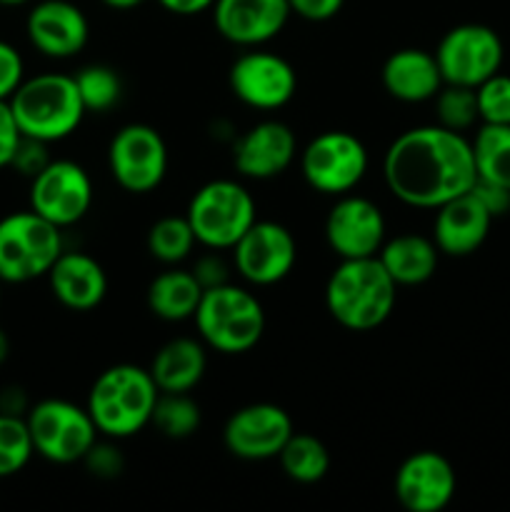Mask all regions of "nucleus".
Returning <instances> with one entry per match:
<instances>
[{
    "mask_svg": "<svg viewBox=\"0 0 510 512\" xmlns=\"http://www.w3.org/2000/svg\"><path fill=\"white\" fill-rule=\"evenodd\" d=\"M25 423H28L35 455L55 465L83 463L100 435L88 408L60 398L35 403L25 413Z\"/></svg>",
    "mask_w": 510,
    "mask_h": 512,
    "instance_id": "obj_8",
    "label": "nucleus"
},
{
    "mask_svg": "<svg viewBox=\"0 0 510 512\" xmlns=\"http://www.w3.org/2000/svg\"><path fill=\"white\" fill-rule=\"evenodd\" d=\"M493 215L475 198V193L458 195L440 208H435L433 243L440 255L448 258H468L485 243L493 225Z\"/></svg>",
    "mask_w": 510,
    "mask_h": 512,
    "instance_id": "obj_21",
    "label": "nucleus"
},
{
    "mask_svg": "<svg viewBox=\"0 0 510 512\" xmlns=\"http://www.w3.org/2000/svg\"><path fill=\"white\" fill-rule=\"evenodd\" d=\"M108 168L128 193H153L168 175V145L153 125L128 123L110 140Z\"/></svg>",
    "mask_w": 510,
    "mask_h": 512,
    "instance_id": "obj_11",
    "label": "nucleus"
},
{
    "mask_svg": "<svg viewBox=\"0 0 510 512\" xmlns=\"http://www.w3.org/2000/svg\"><path fill=\"white\" fill-rule=\"evenodd\" d=\"M48 163H50L48 143H40V140L25 138L23 135V140H20L18 145V153H15L10 168L18 170V173L25 175V178H35V175H38Z\"/></svg>",
    "mask_w": 510,
    "mask_h": 512,
    "instance_id": "obj_37",
    "label": "nucleus"
},
{
    "mask_svg": "<svg viewBox=\"0 0 510 512\" xmlns=\"http://www.w3.org/2000/svg\"><path fill=\"white\" fill-rule=\"evenodd\" d=\"M35 455L23 415L0 413V480L18 475Z\"/></svg>",
    "mask_w": 510,
    "mask_h": 512,
    "instance_id": "obj_32",
    "label": "nucleus"
},
{
    "mask_svg": "<svg viewBox=\"0 0 510 512\" xmlns=\"http://www.w3.org/2000/svg\"><path fill=\"white\" fill-rule=\"evenodd\" d=\"M195 240L208 250H233L245 230L258 220L255 200L243 183L218 178L195 190L185 210Z\"/></svg>",
    "mask_w": 510,
    "mask_h": 512,
    "instance_id": "obj_7",
    "label": "nucleus"
},
{
    "mask_svg": "<svg viewBox=\"0 0 510 512\" xmlns=\"http://www.w3.org/2000/svg\"><path fill=\"white\" fill-rule=\"evenodd\" d=\"M433 100L438 125H443V128L455 130V133H465V130L473 128L475 123H480L475 88L445 83Z\"/></svg>",
    "mask_w": 510,
    "mask_h": 512,
    "instance_id": "obj_33",
    "label": "nucleus"
},
{
    "mask_svg": "<svg viewBox=\"0 0 510 512\" xmlns=\"http://www.w3.org/2000/svg\"><path fill=\"white\" fill-rule=\"evenodd\" d=\"M378 260L393 283L403 285V288H413V285L428 283L438 270L440 250L435 248L433 238L415 233L395 235V238H385L383 248L378 250Z\"/></svg>",
    "mask_w": 510,
    "mask_h": 512,
    "instance_id": "obj_25",
    "label": "nucleus"
},
{
    "mask_svg": "<svg viewBox=\"0 0 510 512\" xmlns=\"http://www.w3.org/2000/svg\"><path fill=\"white\" fill-rule=\"evenodd\" d=\"M385 233L383 210L363 195H338L325 218V240L340 260L373 258L383 248Z\"/></svg>",
    "mask_w": 510,
    "mask_h": 512,
    "instance_id": "obj_15",
    "label": "nucleus"
},
{
    "mask_svg": "<svg viewBox=\"0 0 510 512\" xmlns=\"http://www.w3.org/2000/svg\"><path fill=\"white\" fill-rule=\"evenodd\" d=\"M280 468L293 483L315 485L328 475L330 453L323 440L310 433H293L278 455Z\"/></svg>",
    "mask_w": 510,
    "mask_h": 512,
    "instance_id": "obj_27",
    "label": "nucleus"
},
{
    "mask_svg": "<svg viewBox=\"0 0 510 512\" xmlns=\"http://www.w3.org/2000/svg\"><path fill=\"white\" fill-rule=\"evenodd\" d=\"M480 123L510 125V75L495 73L475 88Z\"/></svg>",
    "mask_w": 510,
    "mask_h": 512,
    "instance_id": "obj_34",
    "label": "nucleus"
},
{
    "mask_svg": "<svg viewBox=\"0 0 510 512\" xmlns=\"http://www.w3.org/2000/svg\"><path fill=\"white\" fill-rule=\"evenodd\" d=\"M303 180L323 195L353 193L368 173V148L348 130H325L300 150Z\"/></svg>",
    "mask_w": 510,
    "mask_h": 512,
    "instance_id": "obj_9",
    "label": "nucleus"
},
{
    "mask_svg": "<svg viewBox=\"0 0 510 512\" xmlns=\"http://www.w3.org/2000/svg\"><path fill=\"white\" fill-rule=\"evenodd\" d=\"M168 13L180 15V18H190V15H200L205 10L213 8L215 0H155Z\"/></svg>",
    "mask_w": 510,
    "mask_h": 512,
    "instance_id": "obj_42",
    "label": "nucleus"
},
{
    "mask_svg": "<svg viewBox=\"0 0 510 512\" xmlns=\"http://www.w3.org/2000/svg\"><path fill=\"white\" fill-rule=\"evenodd\" d=\"M203 423L200 405L190 398V393H160L155 403L150 425L168 440H185L198 433Z\"/></svg>",
    "mask_w": 510,
    "mask_h": 512,
    "instance_id": "obj_30",
    "label": "nucleus"
},
{
    "mask_svg": "<svg viewBox=\"0 0 510 512\" xmlns=\"http://www.w3.org/2000/svg\"><path fill=\"white\" fill-rule=\"evenodd\" d=\"M65 250L63 230L35 210H18L0 218V280L10 285L48 278Z\"/></svg>",
    "mask_w": 510,
    "mask_h": 512,
    "instance_id": "obj_6",
    "label": "nucleus"
},
{
    "mask_svg": "<svg viewBox=\"0 0 510 512\" xmlns=\"http://www.w3.org/2000/svg\"><path fill=\"white\" fill-rule=\"evenodd\" d=\"M8 355H10V338H8V333L0 328V365L8 360Z\"/></svg>",
    "mask_w": 510,
    "mask_h": 512,
    "instance_id": "obj_45",
    "label": "nucleus"
},
{
    "mask_svg": "<svg viewBox=\"0 0 510 512\" xmlns=\"http://www.w3.org/2000/svg\"><path fill=\"white\" fill-rule=\"evenodd\" d=\"M298 260L293 233L275 220H255L233 245V263L240 278L258 288L280 283Z\"/></svg>",
    "mask_w": 510,
    "mask_h": 512,
    "instance_id": "obj_14",
    "label": "nucleus"
},
{
    "mask_svg": "<svg viewBox=\"0 0 510 512\" xmlns=\"http://www.w3.org/2000/svg\"><path fill=\"white\" fill-rule=\"evenodd\" d=\"M83 463L88 473L100 480H115L125 470L123 453L113 443H100V440H95V445L88 450Z\"/></svg>",
    "mask_w": 510,
    "mask_h": 512,
    "instance_id": "obj_35",
    "label": "nucleus"
},
{
    "mask_svg": "<svg viewBox=\"0 0 510 512\" xmlns=\"http://www.w3.org/2000/svg\"><path fill=\"white\" fill-rule=\"evenodd\" d=\"M228 83L240 103L270 113L285 108L295 98L298 75L283 55L263 48H248L230 65Z\"/></svg>",
    "mask_w": 510,
    "mask_h": 512,
    "instance_id": "obj_13",
    "label": "nucleus"
},
{
    "mask_svg": "<svg viewBox=\"0 0 510 512\" xmlns=\"http://www.w3.org/2000/svg\"><path fill=\"white\" fill-rule=\"evenodd\" d=\"M193 320L205 348L223 355L248 353L265 333L263 305L255 293L235 283L203 290Z\"/></svg>",
    "mask_w": 510,
    "mask_h": 512,
    "instance_id": "obj_5",
    "label": "nucleus"
},
{
    "mask_svg": "<svg viewBox=\"0 0 510 512\" xmlns=\"http://www.w3.org/2000/svg\"><path fill=\"white\" fill-rule=\"evenodd\" d=\"M200 298H203V285L198 283L193 270L175 268V265L155 275L145 295L150 313L165 323L193 320Z\"/></svg>",
    "mask_w": 510,
    "mask_h": 512,
    "instance_id": "obj_26",
    "label": "nucleus"
},
{
    "mask_svg": "<svg viewBox=\"0 0 510 512\" xmlns=\"http://www.w3.org/2000/svg\"><path fill=\"white\" fill-rule=\"evenodd\" d=\"M473 193L493 218H500V215H505L510 210V190L503 188V185H495L478 178L473 185Z\"/></svg>",
    "mask_w": 510,
    "mask_h": 512,
    "instance_id": "obj_41",
    "label": "nucleus"
},
{
    "mask_svg": "<svg viewBox=\"0 0 510 512\" xmlns=\"http://www.w3.org/2000/svg\"><path fill=\"white\" fill-rule=\"evenodd\" d=\"M73 78L88 113H108L123 95V80L110 65H83Z\"/></svg>",
    "mask_w": 510,
    "mask_h": 512,
    "instance_id": "obj_31",
    "label": "nucleus"
},
{
    "mask_svg": "<svg viewBox=\"0 0 510 512\" xmlns=\"http://www.w3.org/2000/svg\"><path fill=\"white\" fill-rule=\"evenodd\" d=\"M25 3H30V0H0V5H5V8H18Z\"/></svg>",
    "mask_w": 510,
    "mask_h": 512,
    "instance_id": "obj_46",
    "label": "nucleus"
},
{
    "mask_svg": "<svg viewBox=\"0 0 510 512\" xmlns=\"http://www.w3.org/2000/svg\"><path fill=\"white\" fill-rule=\"evenodd\" d=\"M195 245L198 240L185 215L155 220L153 228L148 230V253L163 265H178L188 260Z\"/></svg>",
    "mask_w": 510,
    "mask_h": 512,
    "instance_id": "obj_29",
    "label": "nucleus"
},
{
    "mask_svg": "<svg viewBox=\"0 0 510 512\" xmlns=\"http://www.w3.org/2000/svg\"><path fill=\"white\" fill-rule=\"evenodd\" d=\"M300 155L298 138L283 120H260L233 143V165L240 178L273 180Z\"/></svg>",
    "mask_w": 510,
    "mask_h": 512,
    "instance_id": "obj_18",
    "label": "nucleus"
},
{
    "mask_svg": "<svg viewBox=\"0 0 510 512\" xmlns=\"http://www.w3.org/2000/svg\"><path fill=\"white\" fill-rule=\"evenodd\" d=\"M395 300L398 285L393 283L378 255L340 260L325 285V308L330 318L353 333L380 328L395 310Z\"/></svg>",
    "mask_w": 510,
    "mask_h": 512,
    "instance_id": "obj_2",
    "label": "nucleus"
},
{
    "mask_svg": "<svg viewBox=\"0 0 510 512\" xmlns=\"http://www.w3.org/2000/svg\"><path fill=\"white\" fill-rule=\"evenodd\" d=\"M470 145L478 178L510 190V125L480 123Z\"/></svg>",
    "mask_w": 510,
    "mask_h": 512,
    "instance_id": "obj_28",
    "label": "nucleus"
},
{
    "mask_svg": "<svg viewBox=\"0 0 510 512\" xmlns=\"http://www.w3.org/2000/svg\"><path fill=\"white\" fill-rule=\"evenodd\" d=\"M213 23L220 38L238 48H263L288 25V0H215Z\"/></svg>",
    "mask_w": 510,
    "mask_h": 512,
    "instance_id": "obj_20",
    "label": "nucleus"
},
{
    "mask_svg": "<svg viewBox=\"0 0 510 512\" xmlns=\"http://www.w3.org/2000/svg\"><path fill=\"white\" fill-rule=\"evenodd\" d=\"M290 10L308 23H325L343 10L345 0H288Z\"/></svg>",
    "mask_w": 510,
    "mask_h": 512,
    "instance_id": "obj_39",
    "label": "nucleus"
},
{
    "mask_svg": "<svg viewBox=\"0 0 510 512\" xmlns=\"http://www.w3.org/2000/svg\"><path fill=\"white\" fill-rule=\"evenodd\" d=\"M150 375L160 393H190L200 385L208 370V353L203 340L173 338L155 353Z\"/></svg>",
    "mask_w": 510,
    "mask_h": 512,
    "instance_id": "obj_24",
    "label": "nucleus"
},
{
    "mask_svg": "<svg viewBox=\"0 0 510 512\" xmlns=\"http://www.w3.org/2000/svg\"><path fill=\"white\" fill-rule=\"evenodd\" d=\"M443 83L478 88L503 68L505 48L490 25L463 23L450 28L435 48Z\"/></svg>",
    "mask_w": 510,
    "mask_h": 512,
    "instance_id": "obj_10",
    "label": "nucleus"
},
{
    "mask_svg": "<svg viewBox=\"0 0 510 512\" xmlns=\"http://www.w3.org/2000/svg\"><path fill=\"white\" fill-rule=\"evenodd\" d=\"M158 395L160 390L150 370L120 363L95 378L85 408L100 435L108 440H125L148 428Z\"/></svg>",
    "mask_w": 510,
    "mask_h": 512,
    "instance_id": "obj_3",
    "label": "nucleus"
},
{
    "mask_svg": "<svg viewBox=\"0 0 510 512\" xmlns=\"http://www.w3.org/2000/svg\"><path fill=\"white\" fill-rule=\"evenodd\" d=\"M53 298L73 313L95 310L108 295V275L103 265L88 253L63 250L48 273Z\"/></svg>",
    "mask_w": 510,
    "mask_h": 512,
    "instance_id": "obj_22",
    "label": "nucleus"
},
{
    "mask_svg": "<svg viewBox=\"0 0 510 512\" xmlns=\"http://www.w3.org/2000/svg\"><path fill=\"white\" fill-rule=\"evenodd\" d=\"M8 103L20 133L48 145L70 138L88 113L75 78L65 73H38L23 78Z\"/></svg>",
    "mask_w": 510,
    "mask_h": 512,
    "instance_id": "obj_4",
    "label": "nucleus"
},
{
    "mask_svg": "<svg viewBox=\"0 0 510 512\" xmlns=\"http://www.w3.org/2000/svg\"><path fill=\"white\" fill-rule=\"evenodd\" d=\"M100 3L110 10H133V8H140L145 0H100Z\"/></svg>",
    "mask_w": 510,
    "mask_h": 512,
    "instance_id": "obj_44",
    "label": "nucleus"
},
{
    "mask_svg": "<svg viewBox=\"0 0 510 512\" xmlns=\"http://www.w3.org/2000/svg\"><path fill=\"white\" fill-rule=\"evenodd\" d=\"M25 35L45 58L68 60L88 45L90 23L70 0H40L25 18Z\"/></svg>",
    "mask_w": 510,
    "mask_h": 512,
    "instance_id": "obj_19",
    "label": "nucleus"
},
{
    "mask_svg": "<svg viewBox=\"0 0 510 512\" xmlns=\"http://www.w3.org/2000/svg\"><path fill=\"white\" fill-rule=\"evenodd\" d=\"M0 290H3V280H0Z\"/></svg>",
    "mask_w": 510,
    "mask_h": 512,
    "instance_id": "obj_47",
    "label": "nucleus"
},
{
    "mask_svg": "<svg viewBox=\"0 0 510 512\" xmlns=\"http://www.w3.org/2000/svg\"><path fill=\"white\" fill-rule=\"evenodd\" d=\"M193 275L198 278V283L203 285V290L218 288V285L230 283L228 265H225V260L220 258L218 250H210L208 255L198 258V263H195V268H193Z\"/></svg>",
    "mask_w": 510,
    "mask_h": 512,
    "instance_id": "obj_40",
    "label": "nucleus"
},
{
    "mask_svg": "<svg viewBox=\"0 0 510 512\" xmlns=\"http://www.w3.org/2000/svg\"><path fill=\"white\" fill-rule=\"evenodd\" d=\"M30 410L28 405V398H25V393L20 388H15V385H10V388H3L0 390V413H8V415H23Z\"/></svg>",
    "mask_w": 510,
    "mask_h": 512,
    "instance_id": "obj_43",
    "label": "nucleus"
},
{
    "mask_svg": "<svg viewBox=\"0 0 510 512\" xmlns=\"http://www.w3.org/2000/svg\"><path fill=\"white\" fill-rule=\"evenodd\" d=\"M293 433V420L280 405L250 403L228 418L223 428V445L233 458L263 463L278 458Z\"/></svg>",
    "mask_w": 510,
    "mask_h": 512,
    "instance_id": "obj_16",
    "label": "nucleus"
},
{
    "mask_svg": "<svg viewBox=\"0 0 510 512\" xmlns=\"http://www.w3.org/2000/svg\"><path fill=\"white\" fill-rule=\"evenodd\" d=\"M30 210L60 230L80 223L93 208V180L75 160H50L30 178Z\"/></svg>",
    "mask_w": 510,
    "mask_h": 512,
    "instance_id": "obj_12",
    "label": "nucleus"
},
{
    "mask_svg": "<svg viewBox=\"0 0 510 512\" xmlns=\"http://www.w3.org/2000/svg\"><path fill=\"white\" fill-rule=\"evenodd\" d=\"M25 78V63L18 48L0 40V100H8Z\"/></svg>",
    "mask_w": 510,
    "mask_h": 512,
    "instance_id": "obj_36",
    "label": "nucleus"
},
{
    "mask_svg": "<svg viewBox=\"0 0 510 512\" xmlns=\"http://www.w3.org/2000/svg\"><path fill=\"white\" fill-rule=\"evenodd\" d=\"M458 490L455 468L445 455L420 450L408 455L395 470L393 493L408 512H440L448 508Z\"/></svg>",
    "mask_w": 510,
    "mask_h": 512,
    "instance_id": "obj_17",
    "label": "nucleus"
},
{
    "mask_svg": "<svg viewBox=\"0 0 510 512\" xmlns=\"http://www.w3.org/2000/svg\"><path fill=\"white\" fill-rule=\"evenodd\" d=\"M380 80L385 93L400 103H428L445 85L438 60L423 48H400L388 55Z\"/></svg>",
    "mask_w": 510,
    "mask_h": 512,
    "instance_id": "obj_23",
    "label": "nucleus"
},
{
    "mask_svg": "<svg viewBox=\"0 0 510 512\" xmlns=\"http://www.w3.org/2000/svg\"><path fill=\"white\" fill-rule=\"evenodd\" d=\"M20 140H23V133H20L13 108H10L8 100H0V170L10 168L15 153H18Z\"/></svg>",
    "mask_w": 510,
    "mask_h": 512,
    "instance_id": "obj_38",
    "label": "nucleus"
},
{
    "mask_svg": "<svg viewBox=\"0 0 510 512\" xmlns=\"http://www.w3.org/2000/svg\"><path fill=\"white\" fill-rule=\"evenodd\" d=\"M383 180L403 205L435 210L473 190L478 180L473 145L438 123L410 128L385 150Z\"/></svg>",
    "mask_w": 510,
    "mask_h": 512,
    "instance_id": "obj_1",
    "label": "nucleus"
}]
</instances>
